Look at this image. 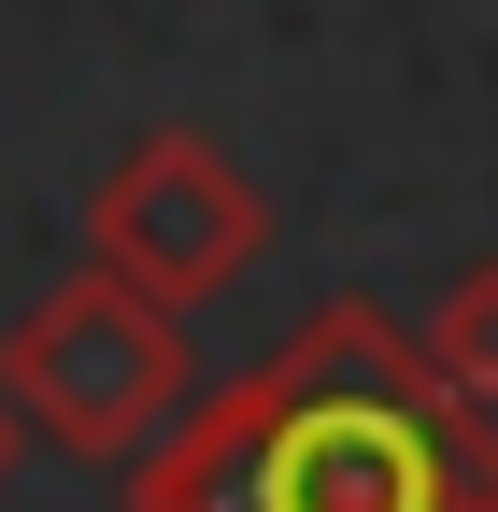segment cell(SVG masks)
<instances>
[{
  "label": "cell",
  "mask_w": 498,
  "mask_h": 512,
  "mask_svg": "<svg viewBox=\"0 0 498 512\" xmlns=\"http://www.w3.org/2000/svg\"><path fill=\"white\" fill-rule=\"evenodd\" d=\"M185 384H200L185 313L143 299V285H114L100 256L0 328V399H15V427L57 441V456H86V470H129L143 441L185 413Z\"/></svg>",
  "instance_id": "7a4b0ae2"
},
{
  "label": "cell",
  "mask_w": 498,
  "mask_h": 512,
  "mask_svg": "<svg viewBox=\"0 0 498 512\" xmlns=\"http://www.w3.org/2000/svg\"><path fill=\"white\" fill-rule=\"evenodd\" d=\"M413 342H427V370H442L456 399L498 413V256H470V271L427 299V328H413Z\"/></svg>",
  "instance_id": "277c9868"
},
{
  "label": "cell",
  "mask_w": 498,
  "mask_h": 512,
  "mask_svg": "<svg viewBox=\"0 0 498 512\" xmlns=\"http://www.w3.org/2000/svg\"><path fill=\"white\" fill-rule=\"evenodd\" d=\"M129 512H498V413L427 370L399 313L328 299L143 441Z\"/></svg>",
  "instance_id": "6da1fadb"
},
{
  "label": "cell",
  "mask_w": 498,
  "mask_h": 512,
  "mask_svg": "<svg viewBox=\"0 0 498 512\" xmlns=\"http://www.w3.org/2000/svg\"><path fill=\"white\" fill-rule=\"evenodd\" d=\"M15 456H29V427H15V399H0V484H15Z\"/></svg>",
  "instance_id": "5b68a950"
},
{
  "label": "cell",
  "mask_w": 498,
  "mask_h": 512,
  "mask_svg": "<svg viewBox=\"0 0 498 512\" xmlns=\"http://www.w3.org/2000/svg\"><path fill=\"white\" fill-rule=\"evenodd\" d=\"M86 256L114 285L200 313V299H228L271 256V200L242 185V157L214 128H143V143L100 171V200H86Z\"/></svg>",
  "instance_id": "3957f363"
}]
</instances>
